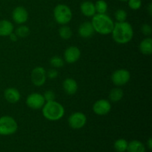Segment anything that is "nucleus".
Segmentation results:
<instances>
[{
    "mask_svg": "<svg viewBox=\"0 0 152 152\" xmlns=\"http://www.w3.org/2000/svg\"><path fill=\"white\" fill-rule=\"evenodd\" d=\"M31 82L34 86L37 87L42 86L45 83L47 75H46V71L43 67H36L34 68L31 72Z\"/></svg>",
    "mask_w": 152,
    "mask_h": 152,
    "instance_id": "7",
    "label": "nucleus"
},
{
    "mask_svg": "<svg viewBox=\"0 0 152 152\" xmlns=\"http://www.w3.org/2000/svg\"><path fill=\"white\" fill-rule=\"evenodd\" d=\"M80 10L82 13L87 17H91L96 13L94 4L90 1H83L80 5Z\"/></svg>",
    "mask_w": 152,
    "mask_h": 152,
    "instance_id": "17",
    "label": "nucleus"
},
{
    "mask_svg": "<svg viewBox=\"0 0 152 152\" xmlns=\"http://www.w3.org/2000/svg\"><path fill=\"white\" fill-rule=\"evenodd\" d=\"M128 145H129V142H128L126 140L119 139L115 141L114 146L117 151L125 152L126 151H127Z\"/></svg>",
    "mask_w": 152,
    "mask_h": 152,
    "instance_id": "22",
    "label": "nucleus"
},
{
    "mask_svg": "<svg viewBox=\"0 0 152 152\" xmlns=\"http://www.w3.org/2000/svg\"><path fill=\"white\" fill-rule=\"evenodd\" d=\"M95 31L91 22H84L80 25L78 28V34L81 37L85 39L90 38L94 34Z\"/></svg>",
    "mask_w": 152,
    "mask_h": 152,
    "instance_id": "13",
    "label": "nucleus"
},
{
    "mask_svg": "<svg viewBox=\"0 0 152 152\" xmlns=\"http://www.w3.org/2000/svg\"><path fill=\"white\" fill-rule=\"evenodd\" d=\"M129 6L132 10H137L140 9L142 6L141 0H129Z\"/></svg>",
    "mask_w": 152,
    "mask_h": 152,
    "instance_id": "28",
    "label": "nucleus"
},
{
    "mask_svg": "<svg viewBox=\"0 0 152 152\" xmlns=\"http://www.w3.org/2000/svg\"><path fill=\"white\" fill-rule=\"evenodd\" d=\"M42 95L45 100V102L54 101L55 99H56V94H55L54 92L51 90L46 91L44 93V94Z\"/></svg>",
    "mask_w": 152,
    "mask_h": 152,
    "instance_id": "27",
    "label": "nucleus"
},
{
    "mask_svg": "<svg viewBox=\"0 0 152 152\" xmlns=\"http://www.w3.org/2000/svg\"><path fill=\"white\" fill-rule=\"evenodd\" d=\"M140 50L142 54L151 55L152 53V39L146 37L142 40L139 45Z\"/></svg>",
    "mask_w": 152,
    "mask_h": 152,
    "instance_id": "18",
    "label": "nucleus"
},
{
    "mask_svg": "<svg viewBox=\"0 0 152 152\" xmlns=\"http://www.w3.org/2000/svg\"><path fill=\"white\" fill-rule=\"evenodd\" d=\"M113 39L118 44H126L132 39L134 37V30L132 25L128 22L114 23L111 32Z\"/></svg>",
    "mask_w": 152,
    "mask_h": 152,
    "instance_id": "1",
    "label": "nucleus"
},
{
    "mask_svg": "<svg viewBox=\"0 0 152 152\" xmlns=\"http://www.w3.org/2000/svg\"><path fill=\"white\" fill-rule=\"evenodd\" d=\"M4 96L10 103H16L20 99L21 94L17 89L14 88H8L4 92Z\"/></svg>",
    "mask_w": 152,
    "mask_h": 152,
    "instance_id": "15",
    "label": "nucleus"
},
{
    "mask_svg": "<svg viewBox=\"0 0 152 152\" xmlns=\"http://www.w3.org/2000/svg\"><path fill=\"white\" fill-rule=\"evenodd\" d=\"M92 17L91 24L95 32L102 35H108L111 34L114 22L110 16L105 13H96Z\"/></svg>",
    "mask_w": 152,
    "mask_h": 152,
    "instance_id": "2",
    "label": "nucleus"
},
{
    "mask_svg": "<svg viewBox=\"0 0 152 152\" xmlns=\"http://www.w3.org/2000/svg\"><path fill=\"white\" fill-rule=\"evenodd\" d=\"M131 79V74L126 69H118L113 73L111 80L116 86H123L127 84Z\"/></svg>",
    "mask_w": 152,
    "mask_h": 152,
    "instance_id": "6",
    "label": "nucleus"
},
{
    "mask_svg": "<svg viewBox=\"0 0 152 152\" xmlns=\"http://www.w3.org/2000/svg\"><path fill=\"white\" fill-rule=\"evenodd\" d=\"M58 73L57 70L56 68H52V69H49L48 71L46 73V75H47V77H48L49 79H51V80H53V79H56V77H58Z\"/></svg>",
    "mask_w": 152,
    "mask_h": 152,
    "instance_id": "30",
    "label": "nucleus"
},
{
    "mask_svg": "<svg viewBox=\"0 0 152 152\" xmlns=\"http://www.w3.org/2000/svg\"><path fill=\"white\" fill-rule=\"evenodd\" d=\"M42 115L50 121H57L65 115V108L63 105L56 100L46 102L42 108Z\"/></svg>",
    "mask_w": 152,
    "mask_h": 152,
    "instance_id": "3",
    "label": "nucleus"
},
{
    "mask_svg": "<svg viewBox=\"0 0 152 152\" xmlns=\"http://www.w3.org/2000/svg\"><path fill=\"white\" fill-rule=\"evenodd\" d=\"M72 11L68 5L64 4H57L53 10V17L58 24L65 25L72 19Z\"/></svg>",
    "mask_w": 152,
    "mask_h": 152,
    "instance_id": "4",
    "label": "nucleus"
},
{
    "mask_svg": "<svg viewBox=\"0 0 152 152\" xmlns=\"http://www.w3.org/2000/svg\"><path fill=\"white\" fill-rule=\"evenodd\" d=\"M15 34L17 35L18 37L25 38V37H27L30 34V29L26 25H21V26L18 27L16 28Z\"/></svg>",
    "mask_w": 152,
    "mask_h": 152,
    "instance_id": "24",
    "label": "nucleus"
},
{
    "mask_svg": "<svg viewBox=\"0 0 152 152\" xmlns=\"http://www.w3.org/2000/svg\"><path fill=\"white\" fill-rule=\"evenodd\" d=\"M148 13H149V15H150V16H151V14H152V5H151V4H149V5H148Z\"/></svg>",
    "mask_w": 152,
    "mask_h": 152,
    "instance_id": "33",
    "label": "nucleus"
},
{
    "mask_svg": "<svg viewBox=\"0 0 152 152\" xmlns=\"http://www.w3.org/2000/svg\"><path fill=\"white\" fill-rule=\"evenodd\" d=\"M129 152H145V147L140 141L132 140L128 145Z\"/></svg>",
    "mask_w": 152,
    "mask_h": 152,
    "instance_id": "19",
    "label": "nucleus"
},
{
    "mask_svg": "<svg viewBox=\"0 0 152 152\" xmlns=\"http://www.w3.org/2000/svg\"><path fill=\"white\" fill-rule=\"evenodd\" d=\"M9 37H10V40H12V41H13V42L17 41V39H18L17 35H16V34H13V32L12 33V34H10V36H9Z\"/></svg>",
    "mask_w": 152,
    "mask_h": 152,
    "instance_id": "31",
    "label": "nucleus"
},
{
    "mask_svg": "<svg viewBox=\"0 0 152 152\" xmlns=\"http://www.w3.org/2000/svg\"><path fill=\"white\" fill-rule=\"evenodd\" d=\"M147 145H148V148L149 150H151L152 149V140L151 138H149L148 140V142H147Z\"/></svg>",
    "mask_w": 152,
    "mask_h": 152,
    "instance_id": "32",
    "label": "nucleus"
},
{
    "mask_svg": "<svg viewBox=\"0 0 152 152\" xmlns=\"http://www.w3.org/2000/svg\"><path fill=\"white\" fill-rule=\"evenodd\" d=\"M123 95H124V92L123 89L120 88H114L112 90H111L108 97L111 102H117L123 99Z\"/></svg>",
    "mask_w": 152,
    "mask_h": 152,
    "instance_id": "20",
    "label": "nucleus"
},
{
    "mask_svg": "<svg viewBox=\"0 0 152 152\" xmlns=\"http://www.w3.org/2000/svg\"><path fill=\"white\" fill-rule=\"evenodd\" d=\"M111 109V102L107 99H101L96 101L93 105V111L96 114L103 116L108 114Z\"/></svg>",
    "mask_w": 152,
    "mask_h": 152,
    "instance_id": "10",
    "label": "nucleus"
},
{
    "mask_svg": "<svg viewBox=\"0 0 152 152\" xmlns=\"http://www.w3.org/2000/svg\"><path fill=\"white\" fill-rule=\"evenodd\" d=\"M12 18L14 22L19 25H22L25 23L28 19V10L22 6L16 7L13 9L12 13Z\"/></svg>",
    "mask_w": 152,
    "mask_h": 152,
    "instance_id": "11",
    "label": "nucleus"
},
{
    "mask_svg": "<svg viewBox=\"0 0 152 152\" xmlns=\"http://www.w3.org/2000/svg\"><path fill=\"white\" fill-rule=\"evenodd\" d=\"M62 87L65 93L68 95H74L78 90V85L77 81L72 78H67L62 83Z\"/></svg>",
    "mask_w": 152,
    "mask_h": 152,
    "instance_id": "14",
    "label": "nucleus"
},
{
    "mask_svg": "<svg viewBox=\"0 0 152 152\" xmlns=\"http://www.w3.org/2000/svg\"><path fill=\"white\" fill-rule=\"evenodd\" d=\"M94 5L96 12L97 13H105L108 10V4L104 0H98Z\"/></svg>",
    "mask_w": 152,
    "mask_h": 152,
    "instance_id": "23",
    "label": "nucleus"
},
{
    "mask_svg": "<svg viewBox=\"0 0 152 152\" xmlns=\"http://www.w3.org/2000/svg\"><path fill=\"white\" fill-rule=\"evenodd\" d=\"M45 103L43 95L39 93H32L28 95L26 99V105L31 109L38 110L43 107Z\"/></svg>",
    "mask_w": 152,
    "mask_h": 152,
    "instance_id": "8",
    "label": "nucleus"
},
{
    "mask_svg": "<svg viewBox=\"0 0 152 152\" xmlns=\"http://www.w3.org/2000/svg\"><path fill=\"white\" fill-rule=\"evenodd\" d=\"M81 56V51L76 46H70L65 50L64 58L67 63L73 64L77 62Z\"/></svg>",
    "mask_w": 152,
    "mask_h": 152,
    "instance_id": "12",
    "label": "nucleus"
},
{
    "mask_svg": "<svg viewBox=\"0 0 152 152\" xmlns=\"http://www.w3.org/2000/svg\"><path fill=\"white\" fill-rule=\"evenodd\" d=\"M59 37L62 39H69L71 37H72L73 32L71 31V28L65 25H62L59 30Z\"/></svg>",
    "mask_w": 152,
    "mask_h": 152,
    "instance_id": "21",
    "label": "nucleus"
},
{
    "mask_svg": "<svg viewBox=\"0 0 152 152\" xmlns=\"http://www.w3.org/2000/svg\"><path fill=\"white\" fill-rule=\"evenodd\" d=\"M141 32L142 33V34L146 37H149L152 33V28L151 25H149L148 24H144L141 27Z\"/></svg>",
    "mask_w": 152,
    "mask_h": 152,
    "instance_id": "29",
    "label": "nucleus"
},
{
    "mask_svg": "<svg viewBox=\"0 0 152 152\" xmlns=\"http://www.w3.org/2000/svg\"><path fill=\"white\" fill-rule=\"evenodd\" d=\"M13 23L7 19L0 20V37H9L13 32Z\"/></svg>",
    "mask_w": 152,
    "mask_h": 152,
    "instance_id": "16",
    "label": "nucleus"
},
{
    "mask_svg": "<svg viewBox=\"0 0 152 152\" xmlns=\"http://www.w3.org/2000/svg\"><path fill=\"white\" fill-rule=\"evenodd\" d=\"M120 1H128L129 0H120Z\"/></svg>",
    "mask_w": 152,
    "mask_h": 152,
    "instance_id": "34",
    "label": "nucleus"
},
{
    "mask_svg": "<svg viewBox=\"0 0 152 152\" xmlns=\"http://www.w3.org/2000/svg\"><path fill=\"white\" fill-rule=\"evenodd\" d=\"M86 122L87 117L82 112L73 113L68 118V124L74 129H82L86 124Z\"/></svg>",
    "mask_w": 152,
    "mask_h": 152,
    "instance_id": "9",
    "label": "nucleus"
},
{
    "mask_svg": "<svg viewBox=\"0 0 152 152\" xmlns=\"http://www.w3.org/2000/svg\"><path fill=\"white\" fill-rule=\"evenodd\" d=\"M50 64L54 68H60L64 66V61L60 56H54L50 59Z\"/></svg>",
    "mask_w": 152,
    "mask_h": 152,
    "instance_id": "25",
    "label": "nucleus"
},
{
    "mask_svg": "<svg viewBox=\"0 0 152 152\" xmlns=\"http://www.w3.org/2000/svg\"><path fill=\"white\" fill-rule=\"evenodd\" d=\"M127 16V12L124 9H119L114 13V16H115V19L117 21V22H126Z\"/></svg>",
    "mask_w": 152,
    "mask_h": 152,
    "instance_id": "26",
    "label": "nucleus"
},
{
    "mask_svg": "<svg viewBox=\"0 0 152 152\" xmlns=\"http://www.w3.org/2000/svg\"><path fill=\"white\" fill-rule=\"evenodd\" d=\"M17 129V123L13 117L10 116H3L0 117V135H11L14 134Z\"/></svg>",
    "mask_w": 152,
    "mask_h": 152,
    "instance_id": "5",
    "label": "nucleus"
}]
</instances>
